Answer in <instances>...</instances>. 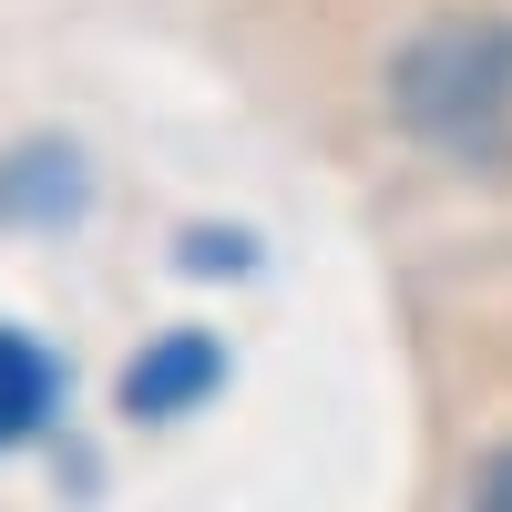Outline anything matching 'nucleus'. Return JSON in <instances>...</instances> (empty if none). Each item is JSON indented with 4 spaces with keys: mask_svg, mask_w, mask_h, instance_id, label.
<instances>
[{
    "mask_svg": "<svg viewBox=\"0 0 512 512\" xmlns=\"http://www.w3.org/2000/svg\"><path fill=\"white\" fill-rule=\"evenodd\" d=\"M62 410V359L41 349L31 328H0V451L11 441H41Z\"/></svg>",
    "mask_w": 512,
    "mask_h": 512,
    "instance_id": "2",
    "label": "nucleus"
},
{
    "mask_svg": "<svg viewBox=\"0 0 512 512\" xmlns=\"http://www.w3.org/2000/svg\"><path fill=\"white\" fill-rule=\"evenodd\" d=\"M195 390H216V338H164L154 349V369H134V410H175V400H195Z\"/></svg>",
    "mask_w": 512,
    "mask_h": 512,
    "instance_id": "3",
    "label": "nucleus"
},
{
    "mask_svg": "<svg viewBox=\"0 0 512 512\" xmlns=\"http://www.w3.org/2000/svg\"><path fill=\"white\" fill-rule=\"evenodd\" d=\"M472 512H512V451L482 461V482H472Z\"/></svg>",
    "mask_w": 512,
    "mask_h": 512,
    "instance_id": "4",
    "label": "nucleus"
},
{
    "mask_svg": "<svg viewBox=\"0 0 512 512\" xmlns=\"http://www.w3.org/2000/svg\"><path fill=\"white\" fill-rule=\"evenodd\" d=\"M400 113L441 144H492L512 123V21H441L400 52Z\"/></svg>",
    "mask_w": 512,
    "mask_h": 512,
    "instance_id": "1",
    "label": "nucleus"
}]
</instances>
